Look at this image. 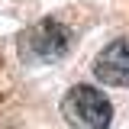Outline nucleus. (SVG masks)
Segmentation results:
<instances>
[{"mask_svg":"<svg viewBox=\"0 0 129 129\" xmlns=\"http://www.w3.org/2000/svg\"><path fill=\"white\" fill-rule=\"evenodd\" d=\"M61 116L71 129H107L113 119V107L100 90L87 87V84H78L64 94Z\"/></svg>","mask_w":129,"mask_h":129,"instance_id":"1","label":"nucleus"},{"mask_svg":"<svg viewBox=\"0 0 129 129\" xmlns=\"http://www.w3.org/2000/svg\"><path fill=\"white\" fill-rule=\"evenodd\" d=\"M68 45H71L68 26H61L58 19H42L39 26H32L23 36L19 52H23V58H32V61H55L68 52Z\"/></svg>","mask_w":129,"mask_h":129,"instance_id":"2","label":"nucleus"},{"mask_svg":"<svg viewBox=\"0 0 129 129\" xmlns=\"http://www.w3.org/2000/svg\"><path fill=\"white\" fill-rule=\"evenodd\" d=\"M94 74L107 87H129V39H116L97 55Z\"/></svg>","mask_w":129,"mask_h":129,"instance_id":"3","label":"nucleus"}]
</instances>
